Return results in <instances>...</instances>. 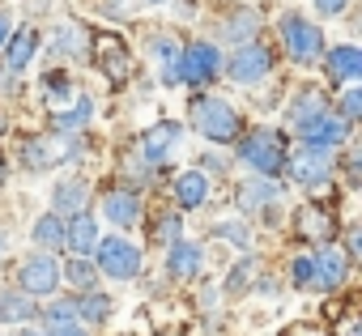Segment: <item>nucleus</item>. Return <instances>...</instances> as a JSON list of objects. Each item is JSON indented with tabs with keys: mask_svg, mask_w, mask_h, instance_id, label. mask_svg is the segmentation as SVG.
I'll list each match as a JSON object with an SVG mask.
<instances>
[{
	"mask_svg": "<svg viewBox=\"0 0 362 336\" xmlns=\"http://www.w3.org/2000/svg\"><path fill=\"white\" fill-rule=\"evenodd\" d=\"M324 68H328V81L354 85V81L362 77V52H358V47H332L328 60H324Z\"/></svg>",
	"mask_w": 362,
	"mask_h": 336,
	"instance_id": "nucleus-18",
	"label": "nucleus"
},
{
	"mask_svg": "<svg viewBox=\"0 0 362 336\" xmlns=\"http://www.w3.org/2000/svg\"><path fill=\"white\" fill-rule=\"evenodd\" d=\"M94 56H98V68L107 73L111 85H124L128 81V47L115 30H98L94 35Z\"/></svg>",
	"mask_w": 362,
	"mask_h": 336,
	"instance_id": "nucleus-9",
	"label": "nucleus"
},
{
	"mask_svg": "<svg viewBox=\"0 0 362 336\" xmlns=\"http://www.w3.org/2000/svg\"><path fill=\"white\" fill-rule=\"evenodd\" d=\"M18 285H22V294H56V285H60L56 256H30V260H22Z\"/></svg>",
	"mask_w": 362,
	"mask_h": 336,
	"instance_id": "nucleus-11",
	"label": "nucleus"
},
{
	"mask_svg": "<svg viewBox=\"0 0 362 336\" xmlns=\"http://www.w3.org/2000/svg\"><path fill=\"white\" fill-rule=\"evenodd\" d=\"M98 272H107L111 281H132L141 272V247L128 239H98Z\"/></svg>",
	"mask_w": 362,
	"mask_h": 336,
	"instance_id": "nucleus-6",
	"label": "nucleus"
},
{
	"mask_svg": "<svg viewBox=\"0 0 362 336\" xmlns=\"http://www.w3.org/2000/svg\"><path fill=\"white\" fill-rule=\"evenodd\" d=\"M43 90H47V107L60 115L64 107H73L77 102V90H73V81H69V73H47L43 77Z\"/></svg>",
	"mask_w": 362,
	"mask_h": 336,
	"instance_id": "nucleus-27",
	"label": "nucleus"
},
{
	"mask_svg": "<svg viewBox=\"0 0 362 336\" xmlns=\"http://www.w3.org/2000/svg\"><path fill=\"white\" fill-rule=\"evenodd\" d=\"M47 319H77V311H73V302H56V306H47Z\"/></svg>",
	"mask_w": 362,
	"mask_h": 336,
	"instance_id": "nucleus-40",
	"label": "nucleus"
},
{
	"mask_svg": "<svg viewBox=\"0 0 362 336\" xmlns=\"http://www.w3.org/2000/svg\"><path fill=\"white\" fill-rule=\"evenodd\" d=\"M9 35H13V13H9L5 5H0V47L9 43Z\"/></svg>",
	"mask_w": 362,
	"mask_h": 336,
	"instance_id": "nucleus-39",
	"label": "nucleus"
},
{
	"mask_svg": "<svg viewBox=\"0 0 362 336\" xmlns=\"http://www.w3.org/2000/svg\"><path fill=\"white\" fill-rule=\"evenodd\" d=\"M64 247H73V251H77V260H86L90 251H98V222H94L90 213L73 217V222L64 226Z\"/></svg>",
	"mask_w": 362,
	"mask_h": 336,
	"instance_id": "nucleus-21",
	"label": "nucleus"
},
{
	"mask_svg": "<svg viewBox=\"0 0 362 336\" xmlns=\"http://www.w3.org/2000/svg\"><path fill=\"white\" fill-rule=\"evenodd\" d=\"M290 281L303 285V289H311V256H294L290 260Z\"/></svg>",
	"mask_w": 362,
	"mask_h": 336,
	"instance_id": "nucleus-34",
	"label": "nucleus"
},
{
	"mask_svg": "<svg viewBox=\"0 0 362 336\" xmlns=\"http://www.w3.org/2000/svg\"><path fill=\"white\" fill-rule=\"evenodd\" d=\"M175 140H179V124H170V119L153 124V128L141 136V153H145V162L162 166V162H166V153L175 149Z\"/></svg>",
	"mask_w": 362,
	"mask_h": 336,
	"instance_id": "nucleus-16",
	"label": "nucleus"
},
{
	"mask_svg": "<svg viewBox=\"0 0 362 336\" xmlns=\"http://www.w3.org/2000/svg\"><path fill=\"white\" fill-rule=\"evenodd\" d=\"M294 136L307 145V149H320V153H332L337 145H345L349 140V124L341 119V115H332V111H324V115H315V119H307L303 128H294Z\"/></svg>",
	"mask_w": 362,
	"mask_h": 336,
	"instance_id": "nucleus-7",
	"label": "nucleus"
},
{
	"mask_svg": "<svg viewBox=\"0 0 362 336\" xmlns=\"http://www.w3.org/2000/svg\"><path fill=\"white\" fill-rule=\"evenodd\" d=\"M214 234H218V239H226V243H235V247H243V251L252 247V234H247V226H239V222H218V226H214Z\"/></svg>",
	"mask_w": 362,
	"mask_h": 336,
	"instance_id": "nucleus-33",
	"label": "nucleus"
},
{
	"mask_svg": "<svg viewBox=\"0 0 362 336\" xmlns=\"http://www.w3.org/2000/svg\"><path fill=\"white\" fill-rule=\"evenodd\" d=\"M294 226H298L303 239H311V243H320V247H328V243L337 239V217H332L324 205H303V209L294 213Z\"/></svg>",
	"mask_w": 362,
	"mask_h": 336,
	"instance_id": "nucleus-13",
	"label": "nucleus"
},
{
	"mask_svg": "<svg viewBox=\"0 0 362 336\" xmlns=\"http://www.w3.org/2000/svg\"><path fill=\"white\" fill-rule=\"evenodd\" d=\"M35 315H39V306L30 298H22V294H0V323H26Z\"/></svg>",
	"mask_w": 362,
	"mask_h": 336,
	"instance_id": "nucleus-29",
	"label": "nucleus"
},
{
	"mask_svg": "<svg viewBox=\"0 0 362 336\" xmlns=\"http://www.w3.org/2000/svg\"><path fill=\"white\" fill-rule=\"evenodd\" d=\"M345 5H349V0H315V9H320L324 18H337V13H345Z\"/></svg>",
	"mask_w": 362,
	"mask_h": 336,
	"instance_id": "nucleus-38",
	"label": "nucleus"
},
{
	"mask_svg": "<svg viewBox=\"0 0 362 336\" xmlns=\"http://www.w3.org/2000/svg\"><path fill=\"white\" fill-rule=\"evenodd\" d=\"M201 264H205V251H201V243H192V239H179V243H170V256H166V272H170V277L188 281V277H197V272H201Z\"/></svg>",
	"mask_w": 362,
	"mask_h": 336,
	"instance_id": "nucleus-14",
	"label": "nucleus"
},
{
	"mask_svg": "<svg viewBox=\"0 0 362 336\" xmlns=\"http://www.w3.org/2000/svg\"><path fill=\"white\" fill-rule=\"evenodd\" d=\"M286 157H290V153H286L281 136L269 132V128H260V132H252V136L239 140V162L252 166L260 179H273L277 171H286Z\"/></svg>",
	"mask_w": 362,
	"mask_h": 336,
	"instance_id": "nucleus-2",
	"label": "nucleus"
},
{
	"mask_svg": "<svg viewBox=\"0 0 362 336\" xmlns=\"http://www.w3.org/2000/svg\"><path fill=\"white\" fill-rule=\"evenodd\" d=\"M286 171H290V179H294V184H303V188H320V184H328V179H332V153L303 149V153L286 157Z\"/></svg>",
	"mask_w": 362,
	"mask_h": 336,
	"instance_id": "nucleus-10",
	"label": "nucleus"
},
{
	"mask_svg": "<svg viewBox=\"0 0 362 336\" xmlns=\"http://www.w3.org/2000/svg\"><path fill=\"white\" fill-rule=\"evenodd\" d=\"M0 179H5V166H0Z\"/></svg>",
	"mask_w": 362,
	"mask_h": 336,
	"instance_id": "nucleus-44",
	"label": "nucleus"
},
{
	"mask_svg": "<svg viewBox=\"0 0 362 336\" xmlns=\"http://www.w3.org/2000/svg\"><path fill=\"white\" fill-rule=\"evenodd\" d=\"M222 68L230 73V81H239V85H256V81H264V77H269L273 56H269V47H260V43H243V47H239Z\"/></svg>",
	"mask_w": 362,
	"mask_h": 336,
	"instance_id": "nucleus-8",
	"label": "nucleus"
},
{
	"mask_svg": "<svg viewBox=\"0 0 362 336\" xmlns=\"http://www.w3.org/2000/svg\"><path fill=\"white\" fill-rule=\"evenodd\" d=\"M60 277H69V281H73L77 289H94V277H98V268H94L90 260H73V264H69V268H64Z\"/></svg>",
	"mask_w": 362,
	"mask_h": 336,
	"instance_id": "nucleus-32",
	"label": "nucleus"
},
{
	"mask_svg": "<svg viewBox=\"0 0 362 336\" xmlns=\"http://www.w3.org/2000/svg\"><path fill=\"white\" fill-rule=\"evenodd\" d=\"M81 153V140L77 136H64V132H43V136H30L22 145V162L30 171H52V166H64Z\"/></svg>",
	"mask_w": 362,
	"mask_h": 336,
	"instance_id": "nucleus-3",
	"label": "nucleus"
},
{
	"mask_svg": "<svg viewBox=\"0 0 362 336\" xmlns=\"http://www.w3.org/2000/svg\"><path fill=\"white\" fill-rule=\"evenodd\" d=\"M86 200H90V188L81 184V179H64V184H56V192H52V213L64 222V217H81L86 213Z\"/></svg>",
	"mask_w": 362,
	"mask_h": 336,
	"instance_id": "nucleus-15",
	"label": "nucleus"
},
{
	"mask_svg": "<svg viewBox=\"0 0 362 336\" xmlns=\"http://www.w3.org/2000/svg\"><path fill=\"white\" fill-rule=\"evenodd\" d=\"M281 43H286V52H290L294 64H315V60L324 56V35H320V26H311V22L298 18V13H286V18H281Z\"/></svg>",
	"mask_w": 362,
	"mask_h": 336,
	"instance_id": "nucleus-4",
	"label": "nucleus"
},
{
	"mask_svg": "<svg viewBox=\"0 0 362 336\" xmlns=\"http://www.w3.org/2000/svg\"><path fill=\"white\" fill-rule=\"evenodd\" d=\"M73 311H77L81 323H107V319H111V298L98 294V289H86V294L73 302Z\"/></svg>",
	"mask_w": 362,
	"mask_h": 336,
	"instance_id": "nucleus-26",
	"label": "nucleus"
},
{
	"mask_svg": "<svg viewBox=\"0 0 362 336\" xmlns=\"http://www.w3.org/2000/svg\"><path fill=\"white\" fill-rule=\"evenodd\" d=\"M175 200H179V209H201L209 200V175L205 171L175 175Z\"/></svg>",
	"mask_w": 362,
	"mask_h": 336,
	"instance_id": "nucleus-19",
	"label": "nucleus"
},
{
	"mask_svg": "<svg viewBox=\"0 0 362 336\" xmlns=\"http://www.w3.org/2000/svg\"><path fill=\"white\" fill-rule=\"evenodd\" d=\"M90 115H94V102L90 98H77L73 102V111H60L56 115V124H52V132H64V136H77L86 124H90Z\"/></svg>",
	"mask_w": 362,
	"mask_h": 336,
	"instance_id": "nucleus-28",
	"label": "nucleus"
},
{
	"mask_svg": "<svg viewBox=\"0 0 362 336\" xmlns=\"http://www.w3.org/2000/svg\"><path fill=\"white\" fill-rule=\"evenodd\" d=\"M0 251H5V239H0Z\"/></svg>",
	"mask_w": 362,
	"mask_h": 336,
	"instance_id": "nucleus-45",
	"label": "nucleus"
},
{
	"mask_svg": "<svg viewBox=\"0 0 362 336\" xmlns=\"http://www.w3.org/2000/svg\"><path fill=\"white\" fill-rule=\"evenodd\" d=\"M341 336H362V332H358V323H345V328H341Z\"/></svg>",
	"mask_w": 362,
	"mask_h": 336,
	"instance_id": "nucleus-42",
	"label": "nucleus"
},
{
	"mask_svg": "<svg viewBox=\"0 0 362 336\" xmlns=\"http://www.w3.org/2000/svg\"><path fill=\"white\" fill-rule=\"evenodd\" d=\"M103 213H107V222L111 226H119V230H128V226H136V217H141V196L136 192H111L107 196V205H103Z\"/></svg>",
	"mask_w": 362,
	"mask_h": 336,
	"instance_id": "nucleus-22",
	"label": "nucleus"
},
{
	"mask_svg": "<svg viewBox=\"0 0 362 336\" xmlns=\"http://www.w3.org/2000/svg\"><path fill=\"white\" fill-rule=\"evenodd\" d=\"M35 243L39 247H47V251H56V247H64V222L56 217V213H43L39 222H35Z\"/></svg>",
	"mask_w": 362,
	"mask_h": 336,
	"instance_id": "nucleus-30",
	"label": "nucleus"
},
{
	"mask_svg": "<svg viewBox=\"0 0 362 336\" xmlns=\"http://www.w3.org/2000/svg\"><path fill=\"white\" fill-rule=\"evenodd\" d=\"M18 336H39V332H18Z\"/></svg>",
	"mask_w": 362,
	"mask_h": 336,
	"instance_id": "nucleus-43",
	"label": "nucleus"
},
{
	"mask_svg": "<svg viewBox=\"0 0 362 336\" xmlns=\"http://www.w3.org/2000/svg\"><path fill=\"white\" fill-rule=\"evenodd\" d=\"M149 52H153V64H158L162 85H179V56H184V47H179L170 35H158L149 43Z\"/></svg>",
	"mask_w": 362,
	"mask_h": 336,
	"instance_id": "nucleus-20",
	"label": "nucleus"
},
{
	"mask_svg": "<svg viewBox=\"0 0 362 336\" xmlns=\"http://www.w3.org/2000/svg\"><path fill=\"white\" fill-rule=\"evenodd\" d=\"M277 196H281V188H277L273 179H260V175H256V179H247V184L239 188V209H243V213H260V209H269Z\"/></svg>",
	"mask_w": 362,
	"mask_h": 336,
	"instance_id": "nucleus-23",
	"label": "nucleus"
},
{
	"mask_svg": "<svg viewBox=\"0 0 362 336\" xmlns=\"http://www.w3.org/2000/svg\"><path fill=\"white\" fill-rule=\"evenodd\" d=\"M252 281H256V260H239V264H235V272L226 277V298H239Z\"/></svg>",
	"mask_w": 362,
	"mask_h": 336,
	"instance_id": "nucleus-31",
	"label": "nucleus"
},
{
	"mask_svg": "<svg viewBox=\"0 0 362 336\" xmlns=\"http://www.w3.org/2000/svg\"><path fill=\"white\" fill-rule=\"evenodd\" d=\"M328 111V98L320 94V90H303L294 102H290V128H303L307 119H315V115H324Z\"/></svg>",
	"mask_w": 362,
	"mask_h": 336,
	"instance_id": "nucleus-25",
	"label": "nucleus"
},
{
	"mask_svg": "<svg viewBox=\"0 0 362 336\" xmlns=\"http://www.w3.org/2000/svg\"><path fill=\"white\" fill-rule=\"evenodd\" d=\"M260 30V18L252 13V9H235V13H226V22H222V35L230 39V43H252V35Z\"/></svg>",
	"mask_w": 362,
	"mask_h": 336,
	"instance_id": "nucleus-24",
	"label": "nucleus"
},
{
	"mask_svg": "<svg viewBox=\"0 0 362 336\" xmlns=\"http://www.w3.org/2000/svg\"><path fill=\"white\" fill-rule=\"evenodd\" d=\"M35 47H39V30H35V26L13 30L9 43H5V68H9V73H22V68L35 60Z\"/></svg>",
	"mask_w": 362,
	"mask_h": 336,
	"instance_id": "nucleus-17",
	"label": "nucleus"
},
{
	"mask_svg": "<svg viewBox=\"0 0 362 336\" xmlns=\"http://www.w3.org/2000/svg\"><path fill=\"white\" fill-rule=\"evenodd\" d=\"M52 323V336H90L81 319H47Z\"/></svg>",
	"mask_w": 362,
	"mask_h": 336,
	"instance_id": "nucleus-36",
	"label": "nucleus"
},
{
	"mask_svg": "<svg viewBox=\"0 0 362 336\" xmlns=\"http://www.w3.org/2000/svg\"><path fill=\"white\" fill-rule=\"evenodd\" d=\"M218 73H222V52L214 43H192V47H184V56H179V85L201 90V85L218 81Z\"/></svg>",
	"mask_w": 362,
	"mask_h": 336,
	"instance_id": "nucleus-5",
	"label": "nucleus"
},
{
	"mask_svg": "<svg viewBox=\"0 0 362 336\" xmlns=\"http://www.w3.org/2000/svg\"><path fill=\"white\" fill-rule=\"evenodd\" d=\"M192 128H197L205 140H214V145H226V140H239V128H243V119H239V111H235L226 98H214V94H205V98H197V102H192Z\"/></svg>",
	"mask_w": 362,
	"mask_h": 336,
	"instance_id": "nucleus-1",
	"label": "nucleus"
},
{
	"mask_svg": "<svg viewBox=\"0 0 362 336\" xmlns=\"http://www.w3.org/2000/svg\"><path fill=\"white\" fill-rule=\"evenodd\" d=\"M153 239H162V243H179V217H162L158 230H153Z\"/></svg>",
	"mask_w": 362,
	"mask_h": 336,
	"instance_id": "nucleus-37",
	"label": "nucleus"
},
{
	"mask_svg": "<svg viewBox=\"0 0 362 336\" xmlns=\"http://www.w3.org/2000/svg\"><path fill=\"white\" fill-rule=\"evenodd\" d=\"M205 171H214V175H218V171H226V162H222V157H214V153H209V157H205Z\"/></svg>",
	"mask_w": 362,
	"mask_h": 336,
	"instance_id": "nucleus-41",
	"label": "nucleus"
},
{
	"mask_svg": "<svg viewBox=\"0 0 362 336\" xmlns=\"http://www.w3.org/2000/svg\"><path fill=\"white\" fill-rule=\"evenodd\" d=\"M358 111H362V94H358V90H345V98H341V119H345L349 128H354Z\"/></svg>",
	"mask_w": 362,
	"mask_h": 336,
	"instance_id": "nucleus-35",
	"label": "nucleus"
},
{
	"mask_svg": "<svg viewBox=\"0 0 362 336\" xmlns=\"http://www.w3.org/2000/svg\"><path fill=\"white\" fill-rule=\"evenodd\" d=\"M345 272H349V260L332 243L320 247V256H311V289H337L345 281Z\"/></svg>",
	"mask_w": 362,
	"mask_h": 336,
	"instance_id": "nucleus-12",
	"label": "nucleus"
}]
</instances>
